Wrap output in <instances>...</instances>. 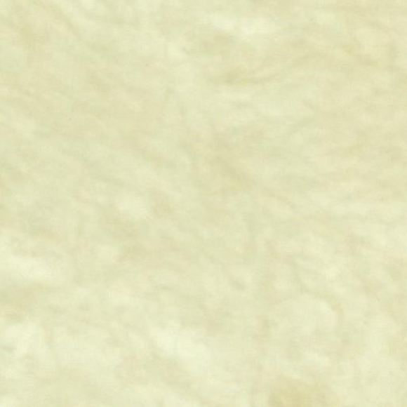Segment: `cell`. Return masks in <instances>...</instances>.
I'll return each mask as SVG.
<instances>
[{
  "instance_id": "cell-1",
  "label": "cell",
  "mask_w": 407,
  "mask_h": 407,
  "mask_svg": "<svg viewBox=\"0 0 407 407\" xmlns=\"http://www.w3.org/2000/svg\"><path fill=\"white\" fill-rule=\"evenodd\" d=\"M314 392L308 386L297 382L282 381L271 394L273 406H308L314 402Z\"/></svg>"
}]
</instances>
